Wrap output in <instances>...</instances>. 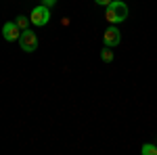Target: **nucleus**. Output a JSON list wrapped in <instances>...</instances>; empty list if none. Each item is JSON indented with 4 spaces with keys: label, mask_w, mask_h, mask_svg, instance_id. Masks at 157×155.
Segmentation results:
<instances>
[{
    "label": "nucleus",
    "mask_w": 157,
    "mask_h": 155,
    "mask_svg": "<svg viewBox=\"0 0 157 155\" xmlns=\"http://www.w3.org/2000/svg\"><path fill=\"white\" fill-rule=\"evenodd\" d=\"M105 19L109 23H121L128 19V4L120 2V0H113L111 4H107V11H105Z\"/></svg>",
    "instance_id": "1"
},
{
    "label": "nucleus",
    "mask_w": 157,
    "mask_h": 155,
    "mask_svg": "<svg viewBox=\"0 0 157 155\" xmlns=\"http://www.w3.org/2000/svg\"><path fill=\"white\" fill-rule=\"evenodd\" d=\"M50 19V11L48 6H44V4H38V6H34L32 9V13H29V21L34 25H38V27H42V25H46Z\"/></svg>",
    "instance_id": "2"
},
{
    "label": "nucleus",
    "mask_w": 157,
    "mask_h": 155,
    "mask_svg": "<svg viewBox=\"0 0 157 155\" xmlns=\"http://www.w3.org/2000/svg\"><path fill=\"white\" fill-rule=\"evenodd\" d=\"M19 46L23 48L25 52H34L38 48V36L32 29H23L21 36H19Z\"/></svg>",
    "instance_id": "3"
},
{
    "label": "nucleus",
    "mask_w": 157,
    "mask_h": 155,
    "mask_svg": "<svg viewBox=\"0 0 157 155\" xmlns=\"http://www.w3.org/2000/svg\"><path fill=\"white\" fill-rule=\"evenodd\" d=\"M19 36H21V27L15 21H6L2 25V38L6 42H19Z\"/></svg>",
    "instance_id": "4"
},
{
    "label": "nucleus",
    "mask_w": 157,
    "mask_h": 155,
    "mask_svg": "<svg viewBox=\"0 0 157 155\" xmlns=\"http://www.w3.org/2000/svg\"><path fill=\"white\" fill-rule=\"evenodd\" d=\"M120 40H121V32H120L117 25H111V27L105 29V34H103V42H105V46H109V48L117 46Z\"/></svg>",
    "instance_id": "5"
},
{
    "label": "nucleus",
    "mask_w": 157,
    "mask_h": 155,
    "mask_svg": "<svg viewBox=\"0 0 157 155\" xmlns=\"http://www.w3.org/2000/svg\"><path fill=\"white\" fill-rule=\"evenodd\" d=\"M140 153L143 155H157V145H151V143H147L140 147Z\"/></svg>",
    "instance_id": "6"
},
{
    "label": "nucleus",
    "mask_w": 157,
    "mask_h": 155,
    "mask_svg": "<svg viewBox=\"0 0 157 155\" xmlns=\"http://www.w3.org/2000/svg\"><path fill=\"white\" fill-rule=\"evenodd\" d=\"M101 59L105 61V63H111V61L115 59V57H113V52H111V48H109V46H105V48H103V52H101Z\"/></svg>",
    "instance_id": "7"
},
{
    "label": "nucleus",
    "mask_w": 157,
    "mask_h": 155,
    "mask_svg": "<svg viewBox=\"0 0 157 155\" xmlns=\"http://www.w3.org/2000/svg\"><path fill=\"white\" fill-rule=\"evenodd\" d=\"M15 23L19 25L21 29H27V17H25V15H19V17L15 19Z\"/></svg>",
    "instance_id": "8"
},
{
    "label": "nucleus",
    "mask_w": 157,
    "mask_h": 155,
    "mask_svg": "<svg viewBox=\"0 0 157 155\" xmlns=\"http://www.w3.org/2000/svg\"><path fill=\"white\" fill-rule=\"evenodd\" d=\"M42 4H44V6H55L57 0H42Z\"/></svg>",
    "instance_id": "9"
},
{
    "label": "nucleus",
    "mask_w": 157,
    "mask_h": 155,
    "mask_svg": "<svg viewBox=\"0 0 157 155\" xmlns=\"http://www.w3.org/2000/svg\"><path fill=\"white\" fill-rule=\"evenodd\" d=\"M94 2H97V4H101V6H107V4H111L113 0H94Z\"/></svg>",
    "instance_id": "10"
}]
</instances>
